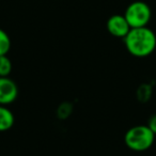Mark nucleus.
<instances>
[{
	"label": "nucleus",
	"instance_id": "3",
	"mask_svg": "<svg viewBox=\"0 0 156 156\" xmlns=\"http://www.w3.org/2000/svg\"><path fill=\"white\" fill-rule=\"evenodd\" d=\"M152 12L149 5L143 1H134L125 10L124 17L126 18L130 28L147 27L150 23Z\"/></svg>",
	"mask_w": 156,
	"mask_h": 156
},
{
	"label": "nucleus",
	"instance_id": "4",
	"mask_svg": "<svg viewBox=\"0 0 156 156\" xmlns=\"http://www.w3.org/2000/svg\"><path fill=\"white\" fill-rule=\"evenodd\" d=\"M18 98V87L10 77H0V105H10Z\"/></svg>",
	"mask_w": 156,
	"mask_h": 156
},
{
	"label": "nucleus",
	"instance_id": "2",
	"mask_svg": "<svg viewBox=\"0 0 156 156\" xmlns=\"http://www.w3.org/2000/svg\"><path fill=\"white\" fill-rule=\"evenodd\" d=\"M155 136L147 125H136L125 133L124 142L132 151L144 152L153 145Z\"/></svg>",
	"mask_w": 156,
	"mask_h": 156
},
{
	"label": "nucleus",
	"instance_id": "6",
	"mask_svg": "<svg viewBox=\"0 0 156 156\" xmlns=\"http://www.w3.org/2000/svg\"><path fill=\"white\" fill-rule=\"evenodd\" d=\"M14 115L5 105H0V132H7L14 125Z\"/></svg>",
	"mask_w": 156,
	"mask_h": 156
},
{
	"label": "nucleus",
	"instance_id": "9",
	"mask_svg": "<svg viewBox=\"0 0 156 156\" xmlns=\"http://www.w3.org/2000/svg\"><path fill=\"white\" fill-rule=\"evenodd\" d=\"M151 95V88L147 85H143L140 89L138 90V98L139 100L147 101Z\"/></svg>",
	"mask_w": 156,
	"mask_h": 156
},
{
	"label": "nucleus",
	"instance_id": "1",
	"mask_svg": "<svg viewBox=\"0 0 156 156\" xmlns=\"http://www.w3.org/2000/svg\"><path fill=\"white\" fill-rule=\"evenodd\" d=\"M123 40L127 51L137 58L150 56L156 48V34L147 27L132 28Z\"/></svg>",
	"mask_w": 156,
	"mask_h": 156
},
{
	"label": "nucleus",
	"instance_id": "5",
	"mask_svg": "<svg viewBox=\"0 0 156 156\" xmlns=\"http://www.w3.org/2000/svg\"><path fill=\"white\" fill-rule=\"evenodd\" d=\"M130 26L128 25L124 15L115 14L108 18L107 20V30L111 35L115 37L124 39L130 30Z\"/></svg>",
	"mask_w": 156,
	"mask_h": 156
},
{
	"label": "nucleus",
	"instance_id": "10",
	"mask_svg": "<svg viewBox=\"0 0 156 156\" xmlns=\"http://www.w3.org/2000/svg\"><path fill=\"white\" fill-rule=\"evenodd\" d=\"M147 125L149 126L150 129L156 135V115H153L151 118H150Z\"/></svg>",
	"mask_w": 156,
	"mask_h": 156
},
{
	"label": "nucleus",
	"instance_id": "8",
	"mask_svg": "<svg viewBox=\"0 0 156 156\" xmlns=\"http://www.w3.org/2000/svg\"><path fill=\"white\" fill-rule=\"evenodd\" d=\"M12 72V61L9 57L0 56V77H9Z\"/></svg>",
	"mask_w": 156,
	"mask_h": 156
},
{
	"label": "nucleus",
	"instance_id": "7",
	"mask_svg": "<svg viewBox=\"0 0 156 156\" xmlns=\"http://www.w3.org/2000/svg\"><path fill=\"white\" fill-rule=\"evenodd\" d=\"M11 49V39L3 29L0 28V56H5Z\"/></svg>",
	"mask_w": 156,
	"mask_h": 156
}]
</instances>
